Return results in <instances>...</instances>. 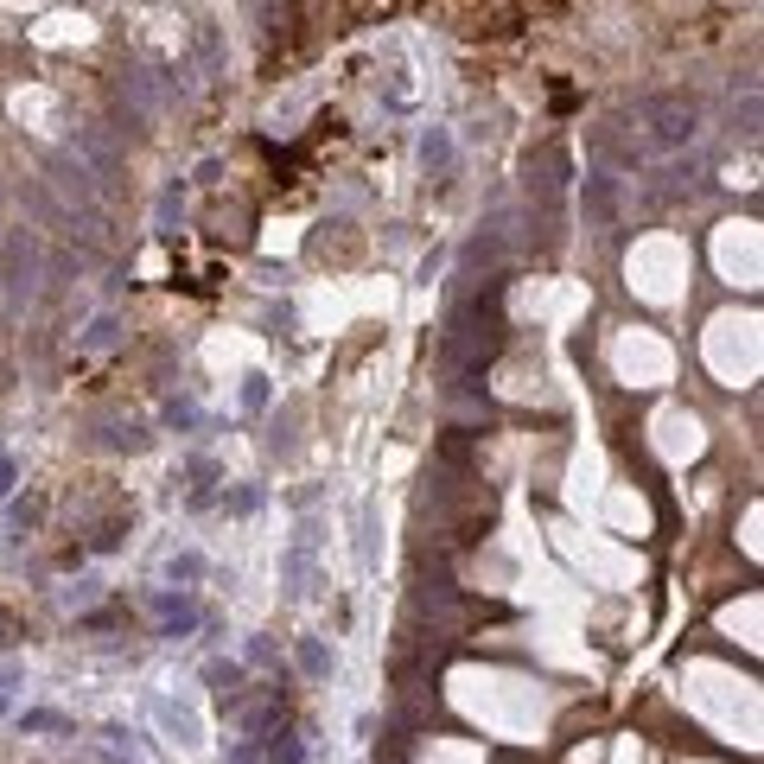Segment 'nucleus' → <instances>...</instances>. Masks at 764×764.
Listing matches in <instances>:
<instances>
[{
  "label": "nucleus",
  "instance_id": "nucleus-1",
  "mask_svg": "<svg viewBox=\"0 0 764 764\" xmlns=\"http://www.w3.org/2000/svg\"><path fill=\"white\" fill-rule=\"evenodd\" d=\"M694 134H701V102L688 90H656L644 96V141L656 153H682Z\"/></svg>",
  "mask_w": 764,
  "mask_h": 764
},
{
  "label": "nucleus",
  "instance_id": "nucleus-2",
  "mask_svg": "<svg viewBox=\"0 0 764 764\" xmlns=\"http://www.w3.org/2000/svg\"><path fill=\"white\" fill-rule=\"evenodd\" d=\"M0 287H7L13 312L32 306V293H39V242H32V230H7V242H0Z\"/></svg>",
  "mask_w": 764,
  "mask_h": 764
},
{
  "label": "nucleus",
  "instance_id": "nucleus-3",
  "mask_svg": "<svg viewBox=\"0 0 764 764\" xmlns=\"http://www.w3.org/2000/svg\"><path fill=\"white\" fill-rule=\"evenodd\" d=\"M147 618H153V631H160L166 644H185V637H198V605H191V593L153 586V593H147Z\"/></svg>",
  "mask_w": 764,
  "mask_h": 764
},
{
  "label": "nucleus",
  "instance_id": "nucleus-4",
  "mask_svg": "<svg viewBox=\"0 0 764 764\" xmlns=\"http://www.w3.org/2000/svg\"><path fill=\"white\" fill-rule=\"evenodd\" d=\"M414 166H421V179L427 185H446L459 172V141H453V128H421V141H414Z\"/></svg>",
  "mask_w": 764,
  "mask_h": 764
},
{
  "label": "nucleus",
  "instance_id": "nucleus-5",
  "mask_svg": "<svg viewBox=\"0 0 764 764\" xmlns=\"http://www.w3.org/2000/svg\"><path fill=\"white\" fill-rule=\"evenodd\" d=\"M580 204H586V223H593V230H612L618 204H624V179L612 166H593V172H586V185H580Z\"/></svg>",
  "mask_w": 764,
  "mask_h": 764
},
{
  "label": "nucleus",
  "instance_id": "nucleus-6",
  "mask_svg": "<svg viewBox=\"0 0 764 764\" xmlns=\"http://www.w3.org/2000/svg\"><path fill=\"white\" fill-rule=\"evenodd\" d=\"M147 714L160 720V733H166L172 745H179V752H191V745L204 739V726H198V707H191V701H172V694H153V701H147Z\"/></svg>",
  "mask_w": 764,
  "mask_h": 764
},
{
  "label": "nucleus",
  "instance_id": "nucleus-7",
  "mask_svg": "<svg viewBox=\"0 0 764 764\" xmlns=\"http://www.w3.org/2000/svg\"><path fill=\"white\" fill-rule=\"evenodd\" d=\"M357 573H382V503L363 497L357 503Z\"/></svg>",
  "mask_w": 764,
  "mask_h": 764
},
{
  "label": "nucleus",
  "instance_id": "nucleus-8",
  "mask_svg": "<svg viewBox=\"0 0 764 764\" xmlns=\"http://www.w3.org/2000/svg\"><path fill=\"white\" fill-rule=\"evenodd\" d=\"M51 185L64 191V204H71V211H77V204H83V211L96 204V179L71 160V153H51Z\"/></svg>",
  "mask_w": 764,
  "mask_h": 764
},
{
  "label": "nucleus",
  "instance_id": "nucleus-9",
  "mask_svg": "<svg viewBox=\"0 0 764 764\" xmlns=\"http://www.w3.org/2000/svg\"><path fill=\"white\" fill-rule=\"evenodd\" d=\"M293 669H300L306 675V682H332V675H338V650L332 644H325V637H300V644H293Z\"/></svg>",
  "mask_w": 764,
  "mask_h": 764
},
{
  "label": "nucleus",
  "instance_id": "nucleus-10",
  "mask_svg": "<svg viewBox=\"0 0 764 764\" xmlns=\"http://www.w3.org/2000/svg\"><path fill=\"white\" fill-rule=\"evenodd\" d=\"M204 573H211V561H204L198 548H179L160 561V586H172V593H191V586H204Z\"/></svg>",
  "mask_w": 764,
  "mask_h": 764
},
{
  "label": "nucleus",
  "instance_id": "nucleus-11",
  "mask_svg": "<svg viewBox=\"0 0 764 764\" xmlns=\"http://www.w3.org/2000/svg\"><path fill=\"white\" fill-rule=\"evenodd\" d=\"M115 344H121V312H96V319L77 332V351L83 357H102V351H115Z\"/></svg>",
  "mask_w": 764,
  "mask_h": 764
},
{
  "label": "nucleus",
  "instance_id": "nucleus-12",
  "mask_svg": "<svg viewBox=\"0 0 764 764\" xmlns=\"http://www.w3.org/2000/svg\"><path fill=\"white\" fill-rule=\"evenodd\" d=\"M204 682H211V694L217 701H242V688H249V669L242 663H230V656H217V663H204Z\"/></svg>",
  "mask_w": 764,
  "mask_h": 764
},
{
  "label": "nucleus",
  "instance_id": "nucleus-13",
  "mask_svg": "<svg viewBox=\"0 0 764 764\" xmlns=\"http://www.w3.org/2000/svg\"><path fill=\"white\" fill-rule=\"evenodd\" d=\"M185 478H191L185 503H191V510H211V497H217V478H223V472H217V459H204V453H198V459L185 465Z\"/></svg>",
  "mask_w": 764,
  "mask_h": 764
},
{
  "label": "nucleus",
  "instance_id": "nucleus-14",
  "mask_svg": "<svg viewBox=\"0 0 764 764\" xmlns=\"http://www.w3.org/2000/svg\"><path fill=\"white\" fill-rule=\"evenodd\" d=\"M179 217H185V179L172 172V179L160 185V204H153V230L172 236V223H179Z\"/></svg>",
  "mask_w": 764,
  "mask_h": 764
},
{
  "label": "nucleus",
  "instance_id": "nucleus-15",
  "mask_svg": "<svg viewBox=\"0 0 764 764\" xmlns=\"http://www.w3.org/2000/svg\"><path fill=\"white\" fill-rule=\"evenodd\" d=\"M109 446H115V453H147V446H153V427H141V421H115V427H109Z\"/></svg>",
  "mask_w": 764,
  "mask_h": 764
},
{
  "label": "nucleus",
  "instance_id": "nucleus-16",
  "mask_svg": "<svg viewBox=\"0 0 764 764\" xmlns=\"http://www.w3.org/2000/svg\"><path fill=\"white\" fill-rule=\"evenodd\" d=\"M58 599H64V612H90V605L102 599V580H96V573H83V580H71Z\"/></svg>",
  "mask_w": 764,
  "mask_h": 764
},
{
  "label": "nucleus",
  "instance_id": "nucleus-17",
  "mask_svg": "<svg viewBox=\"0 0 764 764\" xmlns=\"http://www.w3.org/2000/svg\"><path fill=\"white\" fill-rule=\"evenodd\" d=\"M160 421H166V427H179V433H191V427H198V421H204V414H198V402H191V395H166V408H160Z\"/></svg>",
  "mask_w": 764,
  "mask_h": 764
},
{
  "label": "nucleus",
  "instance_id": "nucleus-18",
  "mask_svg": "<svg viewBox=\"0 0 764 764\" xmlns=\"http://www.w3.org/2000/svg\"><path fill=\"white\" fill-rule=\"evenodd\" d=\"M262 503H268L262 484H236V491H223V510H230V516H255Z\"/></svg>",
  "mask_w": 764,
  "mask_h": 764
},
{
  "label": "nucleus",
  "instance_id": "nucleus-19",
  "mask_svg": "<svg viewBox=\"0 0 764 764\" xmlns=\"http://www.w3.org/2000/svg\"><path fill=\"white\" fill-rule=\"evenodd\" d=\"M268 764H306V739L300 733H274V745H262Z\"/></svg>",
  "mask_w": 764,
  "mask_h": 764
},
{
  "label": "nucleus",
  "instance_id": "nucleus-20",
  "mask_svg": "<svg viewBox=\"0 0 764 764\" xmlns=\"http://www.w3.org/2000/svg\"><path fill=\"white\" fill-rule=\"evenodd\" d=\"M20 688H26V669H20V663H0V720L13 714V701H20Z\"/></svg>",
  "mask_w": 764,
  "mask_h": 764
},
{
  "label": "nucleus",
  "instance_id": "nucleus-21",
  "mask_svg": "<svg viewBox=\"0 0 764 764\" xmlns=\"http://www.w3.org/2000/svg\"><path fill=\"white\" fill-rule=\"evenodd\" d=\"M64 714H51V707H32V714H20V733H64Z\"/></svg>",
  "mask_w": 764,
  "mask_h": 764
},
{
  "label": "nucleus",
  "instance_id": "nucleus-22",
  "mask_svg": "<svg viewBox=\"0 0 764 764\" xmlns=\"http://www.w3.org/2000/svg\"><path fill=\"white\" fill-rule=\"evenodd\" d=\"M223 764H268V752H262V739H230L223 745Z\"/></svg>",
  "mask_w": 764,
  "mask_h": 764
},
{
  "label": "nucleus",
  "instance_id": "nucleus-23",
  "mask_svg": "<svg viewBox=\"0 0 764 764\" xmlns=\"http://www.w3.org/2000/svg\"><path fill=\"white\" fill-rule=\"evenodd\" d=\"M268 395H274V389H268V376H242V414H262V408H268Z\"/></svg>",
  "mask_w": 764,
  "mask_h": 764
},
{
  "label": "nucleus",
  "instance_id": "nucleus-24",
  "mask_svg": "<svg viewBox=\"0 0 764 764\" xmlns=\"http://www.w3.org/2000/svg\"><path fill=\"white\" fill-rule=\"evenodd\" d=\"M242 656H249L255 669H274V644H268V637H249V644H242Z\"/></svg>",
  "mask_w": 764,
  "mask_h": 764
},
{
  "label": "nucleus",
  "instance_id": "nucleus-25",
  "mask_svg": "<svg viewBox=\"0 0 764 764\" xmlns=\"http://www.w3.org/2000/svg\"><path fill=\"white\" fill-rule=\"evenodd\" d=\"M13 484H20V465H13L7 453H0V503H7V497H13Z\"/></svg>",
  "mask_w": 764,
  "mask_h": 764
}]
</instances>
